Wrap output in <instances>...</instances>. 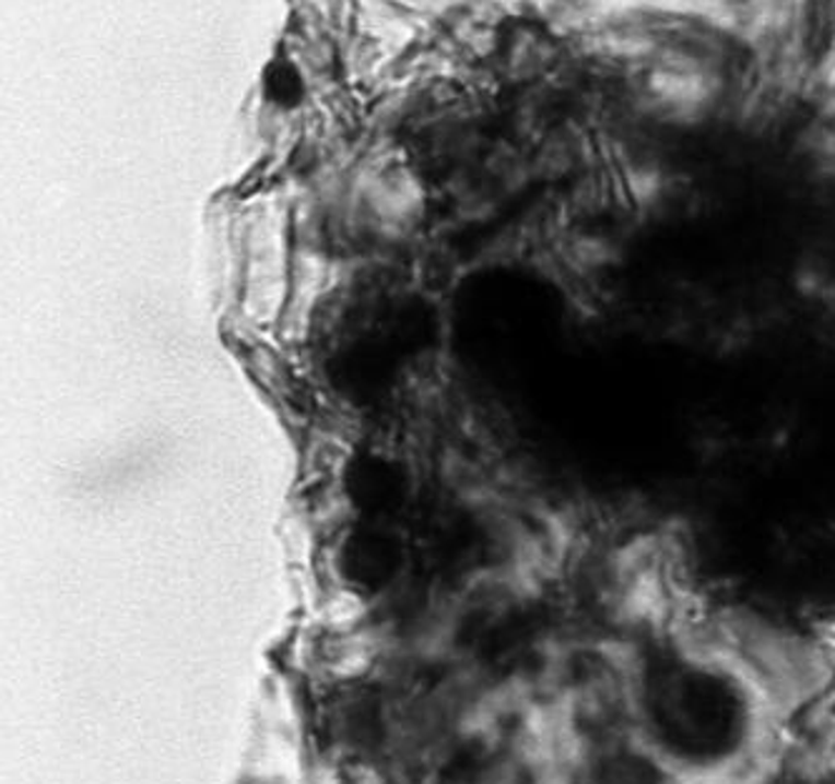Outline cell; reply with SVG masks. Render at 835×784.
Returning a JSON list of instances; mask_svg holds the SVG:
<instances>
[{"instance_id": "obj_1", "label": "cell", "mask_w": 835, "mask_h": 784, "mask_svg": "<svg viewBox=\"0 0 835 784\" xmlns=\"http://www.w3.org/2000/svg\"><path fill=\"white\" fill-rule=\"evenodd\" d=\"M263 83H267V93L271 96V100H277V104L292 106L302 98V91H304L302 75L294 68V63L284 56H279L271 61Z\"/></svg>"}]
</instances>
